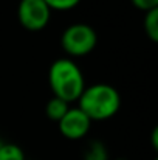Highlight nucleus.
Here are the masks:
<instances>
[{"instance_id": "obj_1", "label": "nucleus", "mask_w": 158, "mask_h": 160, "mask_svg": "<svg viewBox=\"0 0 158 160\" xmlns=\"http://www.w3.org/2000/svg\"><path fill=\"white\" fill-rule=\"evenodd\" d=\"M48 82L53 97L64 100L65 103L78 101L85 89V81L81 68L70 58H59L50 65Z\"/></svg>"}, {"instance_id": "obj_2", "label": "nucleus", "mask_w": 158, "mask_h": 160, "mask_svg": "<svg viewBox=\"0 0 158 160\" xmlns=\"http://www.w3.org/2000/svg\"><path fill=\"white\" fill-rule=\"evenodd\" d=\"M79 109L92 121H104L112 118L121 107L119 92L108 84H93L85 87L78 98Z\"/></svg>"}, {"instance_id": "obj_3", "label": "nucleus", "mask_w": 158, "mask_h": 160, "mask_svg": "<svg viewBox=\"0 0 158 160\" xmlns=\"http://www.w3.org/2000/svg\"><path fill=\"white\" fill-rule=\"evenodd\" d=\"M62 48L70 56H85L92 53L98 44V34L87 23H73L65 28L60 39Z\"/></svg>"}, {"instance_id": "obj_4", "label": "nucleus", "mask_w": 158, "mask_h": 160, "mask_svg": "<svg viewBox=\"0 0 158 160\" xmlns=\"http://www.w3.org/2000/svg\"><path fill=\"white\" fill-rule=\"evenodd\" d=\"M17 17L23 28L30 31H41L48 25L51 9L44 0H20L17 6Z\"/></svg>"}, {"instance_id": "obj_5", "label": "nucleus", "mask_w": 158, "mask_h": 160, "mask_svg": "<svg viewBox=\"0 0 158 160\" xmlns=\"http://www.w3.org/2000/svg\"><path fill=\"white\" fill-rule=\"evenodd\" d=\"M57 123L60 134L68 140H79L85 137L92 126V120L79 107H70Z\"/></svg>"}, {"instance_id": "obj_6", "label": "nucleus", "mask_w": 158, "mask_h": 160, "mask_svg": "<svg viewBox=\"0 0 158 160\" xmlns=\"http://www.w3.org/2000/svg\"><path fill=\"white\" fill-rule=\"evenodd\" d=\"M68 109H70L68 103H65V101L60 100V98L53 97L51 100L47 103V106H45V113H47V117H48L50 120H53V121H59V120L67 113Z\"/></svg>"}, {"instance_id": "obj_7", "label": "nucleus", "mask_w": 158, "mask_h": 160, "mask_svg": "<svg viewBox=\"0 0 158 160\" xmlns=\"http://www.w3.org/2000/svg\"><path fill=\"white\" fill-rule=\"evenodd\" d=\"M144 30H146V34L149 36V39L152 42H157L158 41V8L157 9H151V11L146 12Z\"/></svg>"}, {"instance_id": "obj_8", "label": "nucleus", "mask_w": 158, "mask_h": 160, "mask_svg": "<svg viewBox=\"0 0 158 160\" xmlns=\"http://www.w3.org/2000/svg\"><path fill=\"white\" fill-rule=\"evenodd\" d=\"M0 160H25V152L16 143H0Z\"/></svg>"}, {"instance_id": "obj_9", "label": "nucleus", "mask_w": 158, "mask_h": 160, "mask_svg": "<svg viewBox=\"0 0 158 160\" xmlns=\"http://www.w3.org/2000/svg\"><path fill=\"white\" fill-rule=\"evenodd\" d=\"M108 154L107 149L104 148V145L101 142H93L89 145V148L85 149L84 154V160H107Z\"/></svg>"}, {"instance_id": "obj_10", "label": "nucleus", "mask_w": 158, "mask_h": 160, "mask_svg": "<svg viewBox=\"0 0 158 160\" xmlns=\"http://www.w3.org/2000/svg\"><path fill=\"white\" fill-rule=\"evenodd\" d=\"M50 9H57V11H67L74 8L81 0H44Z\"/></svg>"}, {"instance_id": "obj_11", "label": "nucleus", "mask_w": 158, "mask_h": 160, "mask_svg": "<svg viewBox=\"0 0 158 160\" xmlns=\"http://www.w3.org/2000/svg\"><path fill=\"white\" fill-rule=\"evenodd\" d=\"M133 6H136L138 9L143 11H151V9H157L158 8V0H132Z\"/></svg>"}, {"instance_id": "obj_12", "label": "nucleus", "mask_w": 158, "mask_h": 160, "mask_svg": "<svg viewBox=\"0 0 158 160\" xmlns=\"http://www.w3.org/2000/svg\"><path fill=\"white\" fill-rule=\"evenodd\" d=\"M157 137H158V129L155 128V129H154V134H152V143H154V148H158V140H157Z\"/></svg>"}]
</instances>
